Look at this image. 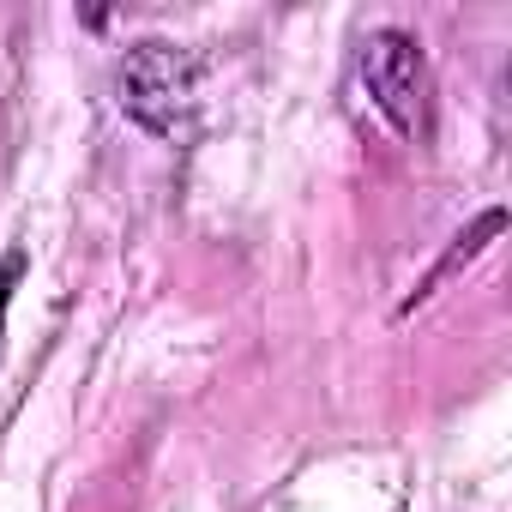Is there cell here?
Here are the masks:
<instances>
[{"instance_id":"1","label":"cell","mask_w":512,"mask_h":512,"mask_svg":"<svg viewBox=\"0 0 512 512\" xmlns=\"http://www.w3.org/2000/svg\"><path fill=\"white\" fill-rule=\"evenodd\" d=\"M199 73H205V61L193 49H175V43H157V37L127 49L121 79H115L127 121H139L157 139H175L199 109Z\"/></svg>"},{"instance_id":"2","label":"cell","mask_w":512,"mask_h":512,"mask_svg":"<svg viewBox=\"0 0 512 512\" xmlns=\"http://www.w3.org/2000/svg\"><path fill=\"white\" fill-rule=\"evenodd\" d=\"M362 85H368L374 109L404 139H422L428 133L434 79H428V55H422V43L410 31H368L362 37Z\"/></svg>"},{"instance_id":"3","label":"cell","mask_w":512,"mask_h":512,"mask_svg":"<svg viewBox=\"0 0 512 512\" xmlns=\"http://www.w3.org/2000/svg\"><path fill=\"white\" fill-rule=\"evenodd\" d=\"M500 223H506V217H500V211H482V217H476V223H470V229H464V235H458V247H452V253H446V260H440V266H434V272H428V284H422V290H416V296H410V308H416V302H422V296H428V290H440V284H446V278H452V272H458V266H464V260H476V253H482V241H488V235H500Z\"/></svg>"},{"instance_id":"4","label":"cell","mask_w":512,"mask_h":512,"mask_svg":"<svg viewBox=\"0 0 512 512\" xmlns=\"http://www.w3.org/2000/svg\"><path fill=\"white\" fill-rule=\"evenodd\" d=\"M19 278H25V253H7V260H0V320H7V302H13Z\"/></svg>"}]
</instances>
